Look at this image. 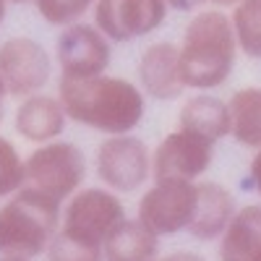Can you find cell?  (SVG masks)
I'll use <instances>...</instances> for the list:
<instances>
[{
  "instance_id": "obj_22",
  "label": "cell",
  "mask_w": 261,
  "mask_h": 261,
  "mask_svg": "<svg viewBox=\"0 0 261 261\" xmlns=\"http://www.w3.org/2000/svg\"><path fill=\"white\" fill-rule=\"evenodd\" d=\"M45 261H105V256H102V248L84 246L58 230L45 251Z\"/></svg>"
},
{
  "instance_id": "obj_8",
  "label": "cell",
  "mask_w": 261,
  "mask_h": 261,
  "mask_svg": "<svg viewBox=\"0 0 261 261\" xmlns=\"http://www.w3.org/2000/svg\"><path fill=\"white\" fill-rule=\"evenodd\" d=\"M55 58L32 37H11L0 45V79L8 97L24 99L39 94L53 81Z\"/></svg>"
},
{
  "instance_id": "obj_15",
  "label": "cell",
  "mask_w": 261,
  "mask_h": 261,
  "mask_svg": "<svg viewBox=\"0 0 261 261\" xmlns=\"http://www.w3.org/2000/svg\"><path fill=\"white\" fill-rule=\"evenodd\" d=\"M178 128L191 130V134H196V136H204L212 144L227 139L230 136L227 99L217 97L212 92H196L180 107V113H178Z\"/></svg>"
},
{
  "instance_id": "obj_27",
  "label": "cell",
  "mask_w": 261,
  "mask_h": 261,
  "mask_svg": "<svg viewBox=\"0 0 261 261\" xmlns=\"http://www.w3.org/2000/svg\"><path fill=\"white\" fill-rule=\"evenodd\" d=\"M235 3H238V0H209V6L220 8V11H225V8H232Z\"/></svg>"
},
{
  "instance_id": "obj_13",
  "label": "cell",
  "mask_w": 261,
  "mask_h": 261,
  "mask_svg": "<svg viewBox=\"0 0 261 261\" xmlns=\"http://www.w3.org/2000/svg\"><path fill=\"white\" fill-rule=\"evenodd\" d=\"M65 125H68V115H65L60 99L55 94H45V92L24 97L18 102L16 115H13L16 134L34 146L60 139Z\"/></svg>"
},
{
  "instance_id": "obj_20",
  "label": "cell",
  "mask_w": 261,
  "mask_h": 261,
  "mask_svg": "<svg viewBox=\"0 0 261 261\" xmlns=\"http://www.w3.org/2000/svg\"><path fill=\"white\" fill-rule=\"evenodd\" d=\"M27 186V172H24V157L11 139L0 136V201L13 196Z\"/></svg>"
},
{
  "instance_id": "obj_5",
  "label": "cell",
  "mask_w": 261,
  "mask_h": 261,
  "mask_svg": "<svg viewBox=\"0 0 261 261\" xmlns=\"http://www.w3.org/2000/svg\"><path fill=\"white\" fill-rule=\"evenodd\" d=\"M123 220H125V206L118 193L107 191L105 186H89V188L81 186L71 199L63 201L58 230L84 246L102 248L105 238Z\"/></svg>"
},
{
  "instance_id": "obj_18",
  "label": "cell",
  "mask_w": 261,
  "mask_h": 261,
  "mask_svg": "<svg viewBox=\"0 0 261 261\" xmlns=\"http://www.w3.org/2000/svg\"><path fill=\"white\" fill-rule=\"evenodd\" d=\"M230 139L246 149L261 146V86H246L227 99Z\"/></svg>"
},
{
  "instance_id": "obj_26",
  "label": "cell",
  "mask_w": 261,
  "mask_h": 261,
  "mask_svg": "<svg viewBox=\"0 0 261 261\" xmlns=\"http://www.w3.org/2000/svg\"><path fill=\"white\" fill-rule=\"evenodd\" d=\"M6 99H8V92H6L3 79H0V123H3V113H6Z\"/></svg>"
},
{
  "instance_id": "obj_17",
  "label": "cell",
  "mask_w": 261,
  "mask_h": 261,
  "mask_svg": "<svg viewBox=\"0 0 261 261\" xmlns=\"http://www.w3.org/2000/svg\"><path fill=\"white\" fill-rule=\"evenodd\" d=\"M105 261H157L160 238L136 217H125L102 243Z\"/></svg>"
},
{
  "instance_id": "obj_21",
  "label": "cell",
  "mask_w": 261,
  "mask_h": 261,
  "mask_svg": "<svg viewBox=\"0 0 261 261\" xmlns=\"http://www.w3.org/2000/svg\"><path fill=\"white\" fill-rule=\"evenodd\" d=\"M37 13L47 21L50 27H68L81 21L92 11L94 0H32Z\"/></svg>"
},
{
  "instance_id": "obj_3",
  "label": "cell",
  "mask_w": 261,
  "mask_h": 261,
  "mask_svg": "<svg viewBox=\"0 0 261 261\" xmlns=\"http://www.w3.org/2000/svg\"><path fill=\"white\" fill-rule=\"evenodd\" d=\"M63 204L29 186L0 204V256L37 258L45 256L60 227Z\"/></svg>"
},
{
  "instance_id": "obj_1",
  "label": "cell",
  "mask_w": 261,
  "mask_h": 261,
  "mask_svg": "<svg viewBox=\"0 0 261 261\" xmlns=\"http://www.w3.org/2000/svg\"><path fill=\"white\" fill-rule=\"evenodd\" d=\"M68 120L102 136L134 134L146 118V97L136 81L102 73L94 79H58V94Z\"/></svg>"
},
{
  "instance_id": "obj_14",
  "label": "cell",
  "mask_w": 261,
  "mask_h": 261,
  "mask_svg": "<svg viewBox=\"0 0 261 261\" xmlns=\"http://www.w3.org/2000/svg\"><path fill=\"white\" fill-rule=\"evenodd\" d=\"M196 191H199V201H196L193 220L188 225V235L201 243L220 241V235L230 225L232 214L238 212L235 196L227 186L214 180L196 183Z\"/></svg>"
},
{
  "instance_id": "obj_24",
  "label": "cell",
  "mask_w": 261,
  "mask_h": 261,
  "mask_svg": "<svg viewBox=\"0 0 261 261\" xmlns=\"http://www.w3.org/2000/svg\"><path fill=\"white\" fill-rule=\"evenodd\" d=\"M165 3L175 11H201L204 6H209V0H165Z\"/></svg>"
},
{
  "instance_id": "obj_6",
  "label": "cell",
  "mask_w": 261,
  "mask_h": 261,
  "mask_svg": "<svg viewBox=\"0 0 261 261\" xmlns=\"http://www.w3.org/2000/svg\"><path fill=\"white\" fill-rule=\"evenodd\" d=\"M99 186L113 193H136L151 180V149L136 134L105 136L94 151Z\"/></svg>"
},
{
  "instance_id": "obj_29",
  "label": "cell",
  "mask_w": 261,
  "mask_h": 261,
  "mask_svg": "<svg viewBox=\"0 0 261 261\" xmlns=\"http://www.w3.org/2000/svg\"><path fill=\"white\" fill-rule=\"evenodd\" d=\"M0 261H32V258H16V256H0Z\"/></svg>"
},
{
  "instance_id": "obj_16",
  "label": "cell",
  "mask_w": 261,
  "mask_h": 261,
  "mask_svg": "<svg viewBox=\"0 0 261 261\" xmlns=\"http://www.w3.org/2000/svg\"><path fill=\"white\" fill-rule=\"evenodd\" d=\"M220 261H261V204L238 206L220 235Z\"/></svg>"
},
{
  "instance_id": "obj_19",
  "label": "cell",
  "mask_w": 261,
  "mask_h": 261,
  "mask_svg": "<svg viewBox=\"0 0 261 261\" xmlns=\"http://www.w3.org/2000/svg\"><path fill=\"white\" fill-rule=\"evenodd\" d=\"M238 53L261 60V0H238L230 13Z\"/></svg>"
},
{
  "instance_id": "obj_23",
  "label": "cell",
  "mask_w": 261,
  "mask_h": 261,
  "mask_svg": "<svg viewBox=\"0 0 261 261\" xmlns=\"http://www.w3.org/2000/svg\"><path fill=\"white\" fill-rule=\"evenodd\" d=\"M248 183H251V188L258 193V199H261V146L253 149L251 167H248Z\"/></svg>"
},
{
  "instance_id": "obj_28",
  "label": "cell",
  "mask_w": 261,
  "mask_h": 261,
  "mask_svg": "<svg viewBox=\"0 0 261 261\" xmlns=\"http://www.w3.org/2000/svg\"><path fill=\"white\" fill-rule=\"evenodd\" d=\"M6 13H8V0H0V24L6 21Z\"/></svg>"
},
{
  "instance_id": "obj_7",
  "label": "cell",
  "mask_w": 261,
  "mask_h": 261,
  "mask_svg": "<svg viewBox=\"0 0 261 261\" xmlns=\"http://www.w3.org/2000/svg\"><path fill=\"white\" fill-rule=\"evenodd\" d=\"M196 201H199L196 183L154 180L141 193L136 220L146 225L157 238H172L178 232H188Z\"/></svg>"
},
{
  "instance_id": "obj_2",
  "label": "cell",
  "mask_w": 261,
  "mask_h": 261,
  "mask_svg": "<svg viewBox=\"0 0 261 261\" xmlns=\"http://www.w3.org/2000/svg\"><path fill=\"white\" fill-rule=\"evenodd\" d=\"M235 60L238 42L230 16L220 8L196 11L178 45V71L183 86L196 92H212L232 76Z\"/></svg>"
},
{
  "instance_id": "obj_25",
  "label": "cell",
  "mask_w": 261,
  "mask_h": 261,
  "mask_svg": "<svg viewBox=\"0 0 261 261\" xmlns=\"http://www.w3.org/2000/svg\"><path fill=\"white\" fill-rule=\"evenodd\" d=\"M157 261H206V258L196 251H175L167 256H157Z\"/></svg>"
},
{
  "instance_id": "obj_9",
  "label": "cell",
  "mask_w": 261,
  "mask_h": 261,
  "mask_svg": "<svg viewBox=\"0 0 261 261\" xmlns=\"http://www.w3.org/2000/svg\"><path fill=\"white\" fill-rule=\"evenodd\" d=\"M55 60L60 68V79H94L110 68L113 42L94 24L76 21L58 32Z\"/></svg>"
},
{
  "instance_id": "obj_11",
  "label": "cell",
  "mask_w": 261,
  "mask_h": 261,
  "mask_svg": "<svg viewBox=\"0 0 261 261\" xmlns=\"http://www.w3.org/2000/svg\"><path fill=\"white\" fill-rule=\"evenodd\" d=\"M165 0H94L92 24L113 42H134L157 32L167 18Z\"/></svg>"
},
{
  "instance_id": "obj_30",
  "label": "cell",
  "mask_w": 261,
  "mask_h": 261,
  "mask_svg": "<svg viewBox=\"0 0 261 261\" xmlns=\"http://www.w3.org/2000/svg\"><path fill=\"white\" fill-rule=\"evenodd\" d=\"M8 3H32V0H8Z\"/></svg>"
},
{
  "instance_id": "obj_10",
  "label": "cell",
  "mask_w": 261,
  "mask_h": 261,
  "mask_svg": "<svg viewBox=\"0 0 261 261\" xmlns=\"http://www.w3.org/2000/svg\"><path fill=\"white\" fill-rule=\"evenodd\" d=\"M214 146L204 136L175 128L151 149V180L199 183L214 162Z\"/></svg>"
},
{
  "instance_id": "obj_4",
  "label": "cell",
  "mask_w": 261,
  "mask_h": 261,
  "mask_svg": "<svg viewBox=\"0 0 261 261\" xmlns=\"http://www.w3.org/2000/svg\"><path fill=\"white\" fill-rule=\"evenodd\" d=\"M86 154L73 141H47L34 146L24 157L27 186L50 196L55 201H65L84 186L86 180Z\"/></svg>"
},
{
  "instance_id": "obj_12",
  "label": "cell",
  "mask_w": 261,
  "mask_h": 261,
  "mask_svg": "<svg viewBox=\"0 0 261 261\" xmlns=\"http://www.w3.org/2000/svg\"><path fill=\"white\" fill-rule=\"evenodd\" d=\"M136 86L146 99L172 102L180 99L186 86L178 71V45L172 42H151L139 55L136 63Z\"/></svg>"
}]
</instances>
